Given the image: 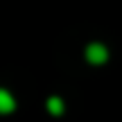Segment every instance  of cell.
<instances>
[{
    "label": "cell",
    "instance_id": "6da1fadb",
    "mask_svg": "<svg viewBox=\"0 0 122 122\" xmlns=\"http://www.w3.org/2000/svg\"><path fill=\"white\" fill-rule=\"evenodd\" d=\"M86 59L91 61V63L100 66V63H104V61L109 59V50H106L102 43H91L86 48Z\"/></svg>",
    "mask_w": 122,
    "mask_h": 122
},
{
    "label": "cell",
    "instance_id": "7a4b0ae2",
    "mask_svg": "<svg viewBox=\"0 0 122 122\" xmlns=\"http://www.w3.org/2000/svg\"><path fill=\"white\" fill-rule=\"evenodd\" d=\"M14 109H16V102H14L11 93L0 88V113H11Z\"/></svg>",
    "mask_w": 122,
    "mask_h": 122
},
{
    "label": "cell",
    "instance_id": "3957f363",
    "mask_svg": "<svg viewBox=\"0 0 122 122\" xmlns=\"http://www.w3.org/2000/svg\"><path fill=\"white\" fill-rule=\"evenodd\" d=\"M48 111L52 115H61L63 113V102H61V97H50L48 100Z\"/></svg>",
    "mask_w": 122,
    "mask_h": 122
}]
</instances>
